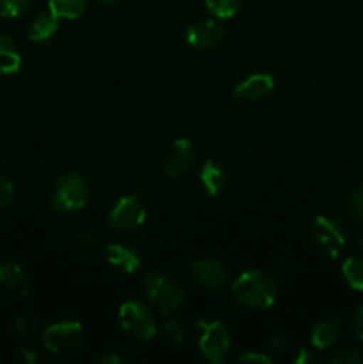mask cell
I'll use <instances>...</instances> for the list:
<instances>
[{
	"label": "cell",
	"mask_w": 363,
	"mask_h": 364,
	"mask_svg": "<svg viewBox=\"0 0 363 364\" xmlns=\"http://www.w3.org/2000/svg\"><path fill=\"white\" fill-rule=\"evenodd\" d=\"M196 160V149L192 141L189 139H178L167 148L162 159L164 174L169 178H178L180 174L187 173Z\"/></svg>",
	"instance_id": "30bf717a"
},
{
	"label": "cell",
	"mask_w": 363,
	"mask_h": 364,
	"mask_svg": "<svg viewBox=\"0 0 363 364\" xmlns=\"http://www.w3.org/2000/svg\"><path fill=\"white\" fill-rule=\"evenodd\" d=\"M342 274L352 290L363 291V258L345 259L342 265Z\"/></svg>",
	"instance_id": "ffe728a7"
},
{
	"label": "cell",
	"mask_w": 363,
	"mask_h": 364,
	"mask_svg": "<svg viewBox=\"0 0 363 364\" xmlns=\"http://www.w3.org/2000/svg\"><path fill=\"white\" fill-rule=\"evenodd\" d=\"M16 358L20 359V361H23L27 364H34L39 359V354H38V352L31 350V348L21 347V348H18V350H16Z\"/></svg>",
	"instance_id": "1f68e13d"
},
{
	"label": "cell",
	"mask_w": 363,
	"mask_h": 364,
	"mask_svg": "<svg viewBox=\"0 0 363 364\" xmlns=\"http://www.w3.org/2000/svg\"><path fill=\"white\" fill-rule=\"evenodd\" d=\"M288 347H290V341L285 336H276L270 341V350H273L274 354H285V352L288 350Z\"/></svg>",
	"instance_id": "4dcf8cb0"
},
{
	"label": "cell",
	"mask_w": 363,
	"mask_h": 364,
	"mask_svg": "<svg viewBox=\"0 0 363 364\" xmlns=\"http://www.w3.org/2000/svg\"><path fill=\"white\" fill-rule=\"evenodd\" d=\"M342 322L338 318L320 320L312 329V343L315 348H330L340 340Z\"/></svg>",
	"instance_id": "9a60e30c"
},
{
	"label": "cell",
	"mask_w": 363,
	"mask_h": 364,
	"mask_svg": "<svg viewBox=\"0 0 363 364\" xmlns=\"http://www.w3.org/2000/svg\"><path fill=\"white\" fill-rule=\"evenodd\" d=\"M142 290H144L146 299L155 308H159L162 315L177 311V308L184 302L185 297L184 287L173 276H167L162 272L146 274L144 279H142Z\"/></svg>",
	"instance_id": "3957f363"
},
{
	"label": "cell",
	"mask_w": 363,
	"mask_h": 364,
	"mask_svg": "<svg viewBox=\"0 0 363 364\" xmlns=\"http://www.w3.org/2000/svg\"><path fill=\"white\" fill-rule=\"evenodd\" d=\"M102 2H109V4H112V2H120V0H102Z\"/></svg>",
	"instance_id": "d590c367"
},
{
	"label": "cell",
	"mask_w": 363,
	"mask_h": 364,
	"mask_svg": "<svg viewBox=\"0 0 363 364\" xmlns=\"http://www.w3.org/2000/svg\"><path fill=\"white\" fill-rule=\"evenodd\" d=\"M199 181H201L206 194L216 198L223 191L224 185H226V173H224V169L219 164L214 162V160H209L201 167V171H199Z\"/></svg>",
	"instance_id": "e0dca14e"
},
{
	"label": "cell",
	"mask_w": 363,
	"mask_h": 364,
	"mask_svg": "<svg viewBox=\"0 0 363 364\" xmlns=\"http://www.w3.org/2000/svg\"><path fill=\"white\" fill-rule=\"evenodd\" d=\"M109 265L120 274H134L141 267V252L128 244H110L103 247Z\"/></svg>",
	"instance_id": "7c38bea8"
},
{
	"label": "cell",
	"mask_w": 363,
	"mask_h": 364,
	"mask_svg": "<svg viewBox=\"0 0 363 364\" xmlns=\"http://www.w3.org/2000/svg\"><path fill=\"white\" fill-rule=\"evenodd\" d=\"M244 0H205V6L214 16L231 18L241 11Z\"/></svg>",
	"instance_id": "44dd1931"
},
{
	"label": "cell",
	"mask_w": 363,
	"mask_h": 364,
	"mask_svg": "<svg viewBox=\"0 0 363 364\" xmlns=\"http://www.w3.org/2000/svg\"><path fill=\"white\" fill-rule=\"evenodd\" d=\"M333 364H362L363 355L358 350H352V348H342L337 350L330 359Z\"/></svg>",
	"instance_id": "4316f807"
},
{
	"label": "cell",
	"mask_w": 363,
	"mask_h": 364,
	"mask_svg": "<svg viewBox=\"0 0 363 364\" xmlns=\"http://www.w3.org/2000/svg\"><path fill=\"white\" fill-rule=\"evenodd\" d=\"M13 329L18 338L27 340V338H31L32 334H36V331H38V320L31 315H21L14 320Z\"/></svg>",
	"instance_id": "603a6c76"
},
{
	"label": "cell",
	"mask_w": 363,
	"mask_h": 364,
	"mask_svg": "<svg viewBox=\"0 0 363 364\" xmlns=\"http://www.w3.org/2000/svg\"><path fill=\"white\" fill-rule=\"evenodd\" d=\"M88 7V0H48V9L56 14L57 18L64 20H75L82 16Z\"/></svg>",
	"instance_id": "d6986e66"
},
{
	"label": "cell",
	"mask_w": 363,
	"mask_h": 364,
	"mask_svg": "<svg viewBox=\"0 0 363 364\" xmlns=\"http://www.w3.org/2000/svg\"><path fill=\"white\" fill-rule=\"evenodd\" d=\"M351 331L356 340L363 345V304L354 309L351 316Z\"/></svg>",
	"instance_id": "83f0119b"
},
{
	"label": "cell",
	"mask_w": 363,
	"mask_h": 364,
	"mask_svg": "<svg viewBox=\"0 0 363 364\" xmlns=\"http://www.w3.org/2000/svg\"><path fill=\"white\" fill-rule=\"evenodd\" d=\"M274 91V78L269 73H253L235 87V96L244 102H262Z\"/></svg>",
	"instance_id": "4fadbf2b"
},
{
	"label": "cell",
	"mask_w": 363,
	"mask_h": 364,
	"mask_svg": "<svg viewBox=\"0 0 363 364\" xmlns=\"http://www.w3.org/2000/svg\"><path fill=\"white\" fill-rule=\"evenodd\" d=\"M77 244L82 251L89 252V255H95V252L102 251L103 245L102 240L98 238V235L91 233V231H85V233H80L77 238Z\"/></svg>",
	"instance_id": "484cf974"
},
{
	"label": "cell",
	"mask_w": 363,
	"mask_h": 364,
	"mask_svg": "<svg viewBox=\"0 0 363 364\" xmlns=\"http://www.w3.org/2000/svg\"><path fill=\"white\" fill-rule=\"evenodd\" d=\"M14 196V187L9 180H7L4 174H0V208L9 205L13 201Z\"/></svg>",
	"instance_id": "f1b7e54d"
},
{
	"label": "cell",
	"mask_w": 363,
	"mask_h": 364,
	"mask_svg": "<svg viewBox=\"0 0 363 364\" xmlns=\"http://www.w3.org/2000/svg\"><path fill=\"white\" fill-rule=\"evenodd\" d=\"M312 238L315 247L324 256L335 259L342 255L345 244H347V230L337 215L322 213L313 220Z\"/></svg>",
	"instance_id": "277c9868"
},
{
	"label": "cell",
	"mask_w": 363,
	"mask_h": 364,
	"mask_svg": "<svg viewBox=\"0 0 363 364\" xmlns=\"http://www.w3.org/2000/svg\"><path fill=\"white\" fill-rule=\"evenodd\" d=\"M91 196L88 180L75 171H66L53 188V210L63 215H71L85 208Z\"/></svg>",
	"instance_id": "7a4b0ae2"
},
{
	"label": "cell",
	"mask_w": 363,
	"mask_h": 364,
	"mask_svg": "<svg viewBox=\"0 0 363 364\" xmlns=\"http://www.w3.org/2000/svg\"><path fill=\"white\" fill-rule=\"evenodd\" d=\"M237 361L244 363V364H253V363L267 364V363H270V358L265 354H260V352H246V354H242Z\"/></svg>",
	"instance_id": "f546056e"
},
{
	"label": "cell",
	"mask_w": 363,
	"mask_h": 364,
	"mask_svg": "<svg viewBox=\"0 0 363 364\" xmlns=\"http://www.w3.org/2000/svg\"><path fill=\"white\" fill-rule=\"evenodd\" d=\"M120 326L128 336L139 341H149L157 333L152 309L139 301H128L120 308Z\"/></svg>",
	"instance_id": "5b68a950"
},
{
	"label": "cell",
	"mask_w": 363,
	"mask_h": 364,
	"mask_svg": "<svg viewBox=\"0 0 363 364\" xmlns=\"http://www.w3.org/2000/svg\"><path fill=\"white\" fill-rule=\"evenodd\" d=\"M146 220V210L137 196L121 198L109 215V224L116 233H132Z\"/></svg>",
	"instance_id": "ba28073f"
},
{
	"label": "cell",
	"mask_w": 363,
	"mask_h": 364,
	"mask_svg": "<svg viewBox=\"0 0 363 364\" xmlns=\"http://www.w3.org/2000/svg\"><path fill=\"white\" fill-rule=\"evenodd\" d=\"M199 350L205 355L206 361L221 364L226 359L230 350V333L221 320H199Z\"/></svg>",
	"instance_id": "8992f818"
},
{
	"label": "cell",
	"mask_w": 363,
	"mask_h": 364,
	"mask_svg": "<svg viewBox=\"0 0 363 364\" xmlns=\"http://www.w3.org/2000/svg\"><path fill=\"white\" fill-rule=\"evenodd\" d=\"M59 31V18L52 13V11H43L36 16L32 21L31 28L27 32V38L32 43H45L53 38V34Z\"/></svg>",
	"instance_id": "2e32d148"
},
{
	"label": "cell",
	"mask_w": 363,
	"mask_h": 364,
	"mask_svg": "<svg viewBox=\"0 0 363 364\" xmlns=\"http://www.w3.org/2000/svg\"><path fill=\"white\" fill-rule=\"evenodd\" d=\"M34 0H0V14L4 18H18L31 9Z\"/></svg>",
	"instance_id": "7402d4cb"
},
{
	"label": "cell",
	"mask_w": 363,
	"mask_h": 364,
	"mask_svg": "<svg viewBox=\"0 0 363 364\" xmlns=\"http://www.w3.org/2000/svg\"><path fill=\"white\" fill-rule=\"evenodd\" d=\"M231 294L242 308L269 309L276 302L278 288L269 274L262 270H248L235 281Z\"/></svg>",
	"instance_id": "6da1fadb"
},
{
	"label": "cell",
	"mask_w": 363,
	"mask_h": 364,
	"mask_svg": "<svg viewBox=\"0 0 363 364\" xmlns=\"http://www.w3.org/2000/svg\"><path fill=\"white\" fill-rule=\"evenodd\" d=\"M317 361H319V355L313 354V352L308 350V348H301L299 354L295 355V363L298 364H313Z\"/></svg>",
	"instance_id": "d6a6232c"
},
{
	"label": "cell",
	"mask_w": 363,
	"mask_h": 364,
	"mask_svg": "<svg viewBox=\"0 0 363 364\" xmlns=\"http://www.w3.org/2000/svg\"><path fill=\"white\" fill-rule=\"evenodd\" d=\"M21 66V55L18 53L16 43L7 34H0V75L18 73Z\"/></svg>",
	"instance_id": "ac0fdd59"
},
{
	"label": "cell",
	"mask_w": 363,
	"mask_h": 364,
	"mask_svg": "<svg viewBox=\"0 0 363 364\" xmlns=\"http://www.w3.org/2000/svg\"><path fill=\"white\" fill-rule=\"evenodd\" d=\"M356 245H358L359 251L363 252V228H362V230H359L358 237H356Z\"/></svg>",
	"instance_id": "e575fe53"
},
{
	"label": "cell",
	"mask_w": 363,
	"mask_h": 364,
	"mask_svg": "<svg viewBox=\"0 0 363 364\" xmlns=\"http://www.w3.org/2000/svg\"><path fill=\"white\" fill-rule=\"evenodd\" d=\"M187 43L192 48L210 50L219 45L224 38V27L216 20H201L191 23L185 32Z\"/></svg>",
	"instance_id": "8fae6325"
},
{
	"label": "cell",
	"mask_w": 363,
	"mask_h": 364,
	"mask_svg": "<svg viewBox=\"0 0 363 364\" xmlns=\"http://www.w3.org/2000/svg\"><path fill=\"white\" fill-rule=\"evenodd\" d=\"M121 361H123V355H116V354H103L95 359V363H100V364H120Z\"/></svg>",
	"instance_id": "836d02e7"
},
{
	"label": "cell",
	"mask_w": 363,
	"mask_h": 364,
	"mask_svg": "<svg viewBox=\"0 0 363 364\" xmlns=\"http://www.w3.org/2000/svg\"><path fill=\"white\" fill-rule=\"evenodd\" d=\"M160 333H162V336L166 338L171 345H174V347L184 345V329H182V326L177 320H167L162 326V329H160Z\"/></svg>",
	"instance_id": "d4e9b609"
},
{
	"label": "cell",
	"mask_w": 363,
	"mask_h": 364,
	"mask_svg": "<svg viewBox=\"0 0 363 364\" xmlns=\"http://www.w3.org/2000/svg\"><path fill=\"white\" fill-rule=\"evenodd\" d=\"M347 210L356 220H363V183L356 185L349 194Z\"/></svg>",
	"instance_id": "cb8c5ba5"
},
{
	"label": "cell",
	"mask_w": 363,
	"mask_h": 364,
	"mask_svg": "<svg viewBox=\"0 0 363 364\" xmlns=\"http://www.w3.org/2000/svg\"><path fill=\"white\" fill-rule=\"evenodd\" d=\"M84 341V331L78 322L53 323L43 333V345L48 352L57 355L73 354Z\"/></svg>",
	"instance_id": "52a82bcc"
},
{
	"label": "cell",
	"mask_w": 363,
	"mask_h": 364,
	"mask_svg": "<svg viewBox=\"0 0 363 364\" xmlns=\"http://www.w3.org/2000/svg\"><path fill=\"white\" fill-rule=\"evenodd\" d=\"M0 290L13 299H25L28 295V281L23 269L16 263L0 265Z\"/></svg>",
	"instance_id": "5bb4252c"
},
{
	"label": "cell",
	"mask_w": 363,
	"mask_h": 364,
	"mask_svg": "<svg viewBox=\"0 0 363 364\" xmlns=\"http://www.w3.org/2000/svg\"><path fill=\"white\" fill-rule=\"evenodd\" d=\"M192 279L201 288L210 291H221L228 283V270L217 258L196 259L191 263Z\"/></svg>",
	"instance_id": "9c48e42d"
}]
</instances>
